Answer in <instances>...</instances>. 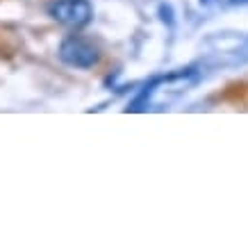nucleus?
I'll return each mask as SVG.
<instances>
[{"label":"nucleus","instance_id":"2","mask_svg":"<svg viewBox=\"0 0 248 248\" xmlns=\"http://www.w3.org/2000/svg\"><path fill=\"white\" fill-rule=\"evenodd\" d=\"M98 48L89 39L80 34H71L60 46V60L73 68H91L98 64Z\"/></svg>","mask_w":248,"mask_h":248},{"label":"nucleus","instance_id":"1","mask_svg":"<svg viewBox=\"0 0 248 248\" xmlns=\"http://www.w3.org/2000/svg\"><path fill=\"white\" fill-rule=\"evenodd\" d=\"M46 9L55 21L66 28H84L93 18V7L89 0H53Z\"/></svg>","mask_w":248,"mask_h":248}]
</instances>
